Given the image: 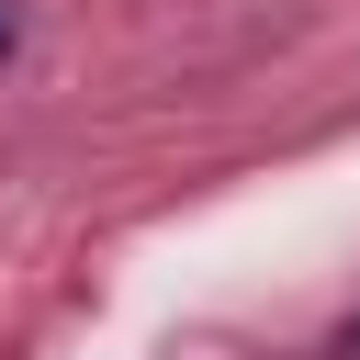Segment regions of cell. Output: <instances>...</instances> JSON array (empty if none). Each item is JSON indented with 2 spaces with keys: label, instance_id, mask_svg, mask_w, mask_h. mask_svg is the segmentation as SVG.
Masks as SVG:
<instances>
[{
  "label": "cell",
  "instance_id": "7a4b0ae2",
  "mask_svg": "<svg viewBox=\"0 0 360 360\" xmlns=\"http://www.w3.org/2000/svg\"><path fill=\"white\" fill-rule=\"evenodd\" d=\"M326 360H360V315H349V326H338V338H326Z\"/></svg>",
  "mask_w": 360,
  "mask_h": 360
},
{
  "label": "cell",
  "instance_id": "6da1fadb",
  "mask_svg": "<svg viewBox=\"0 0 360 360\" xmlns=\"http://www.w3.org/2000/svg\"><path fill=\"white\" fill-rule=\"evenodd\" d=\"M22 56V0H0V68Z\"/></svg>",
  "mask_w": 360,
  "mask_h": 360
}]
</instances>
